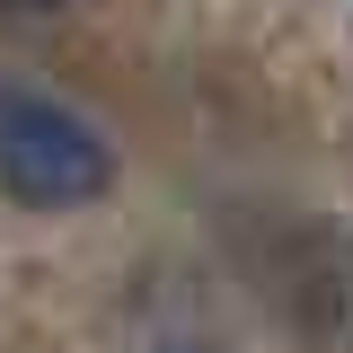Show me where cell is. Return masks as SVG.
Returning a JSON list of instances; mask_svg holds the SVG:
<instances>
[{"label":"cell","instance_id":"6da1fadb","mask_svg":"<svg viewBox=\"0 0 353 353\" xmlns=\"http://www.w3.org/2000/svg\"><path fill=\"white\" fill-rule=\"evenodd\" d=\"M0 185L27 212H71L115 185V150L88 115L27 97V88H0Z\"/></svg>","mask_w":353,"mask_h":353},{"label":"cell","instance_id":"7a4b0ae2","mask_svg":"<svg viewBox=\"0 0 353 353\" xmlns=\"http://www.w3.org/2000/svg\"><path fill=\"white\" fill-rule=\"evenodd\" d=\"M9 18H44V9H62V0H0Z\"/></svg>","mask_w":353,"mask_h":353},{"label":"cell","instance_id":"3957f363","mask_svg":"<svg viewBox=\"0 0 353 353\" xmlns=\"http://www.w3.org/2000/svg\"><path fill=\"white\" fill-rule=\"evenodd\" d=\"M159 353H194V345H159Z\"/></svg>","mask_w":353,"mask_h":353}]
</instances>
